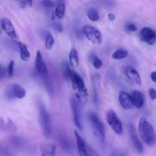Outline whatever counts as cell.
Returning <instances> with one entry per match:
<instances>
[{
    "mask_svg": "<svg viewBox=\"0 0 156 156\" xmlns=\"http://www.w3.org/2000/svg\"><path fill=\"white\" fill-rule=\"evenodd\" d=\"M139 132L144 143L148 146H153L156 143V135L153 126L145 118L141 117L139 123Z\"/></svg>",
    "mask_w": 156,
    "mask_h": 156,
    "instance_id": "obj_1",
    "label": "cell"
},
{
    "mask_svg": "<svg viewBox=\"0 0 156 156\" xmlns=\"http://www.w3.org/2000/svg\"><path fill=\"white\" fill-rule=\"evenodd\" d=\"M38 111H39V123L41 126L42 134L45 139H49L51 136L52 127L51 120L49 113L42 103L38 105Z\"/></svg>",
    "mask_w": 156,
    "mask_h": 156,
    "instance_id": "obj_2",
    "label": "cell"
},
{
    "mask_svg": "<svg viewBox=\"0 0 156 156\" xmlns=\"http://www.w3.org/2000/svg\"><path fill=\"white\" fill-rule=\"evenodd\" d=\"M70 82L72 83V87L74 91H77L75 96L79 99L82 103V101L86 99L87 97V88L84 83V79L81 78L78 73H76L74 70L72 71Z\"/></svg>",
    "mask_w": 156,
    "mask_h": 156,
    "instance_id": "obj_3",
    "label": "cell"
},
{
    "mask_svg": "<svg viewBox=\"0 0 156 156\" xmlns=\"http://www.w3.org/2000/svg\"><path fill=\"white\" fill-rule=\"evenodd\" d=\"M90 124H91L92 129L93 131L95 136L100 142H105L106 140V128L103 123L99 116L94 112H91L89 114Z\"/></svg>",
    "mask_w": 156,
    "mask_h": 156,
    "instance_id": "obj_4",
    "label": "cell"
},
{
    "mask_svg": "<svg viewBox=\"0 0 156 156\" xmlns=\"http://www.w3.org/2000/svg\"><path fill=\"white\" fill-rule=\"evenodd\" d=\"M74 135L80 156H99L98 152L86 143L85 140L76 130L74 131Z\"/></svg>",
    "mask_w": 156,
    "mask_h": 156,
    "instance_id": "obj_5",
    "label": "cell"
},
{
    "mask_svg": "<svg viewBox=\"0 0 156 156\" xmlns=\"http://www.w3.org/2000/svg\"><path fill=\"white\" fill-rule=\"evenodd\" d=\"M106 118L107 123L113 129V130L117 135H122L123 132V126L116 113L113 110H108L106 114Z\"/></svg>",
    "mask_w": 156,
    "mask_h": 156,
    "instance_id": "obj_6",
    "label": "cell"
},
{
    "mask_svg": "<svg viewBox=\"0 0 156 156\" xmlns=\"http://www.w3.org/2000/svg\"><path fill=\"white\" fill-rule=\"evenodd\" d=\"M70 108L73 116V123L78 129L82 131L83 126L81 121V101L76 97L73 96L70 98Z\"/></svg>",
    "mask_w": 156,
    "mask_h": 156,
    "instance_id": "obj_7",
    "label": "cell"
},
{
    "mask_svg": "<svg viewBox=\"0 0 156 156\" xmlns=\"http://www.w3.org/2000/svg\"><path fill=\"white\" fill-rule=\"evenodd\" d=\"M83 34L84 36L93 44H100L102 43V34L100 31L92 25H84L82 27Z\"/></svg>",
    "mask_w": 156,
    "mask_h": 156,
    "instance_id": "obj_8",
    "label": "cell"
},
{
    "mask_svg": "<svg viewBox=\"0 0 156 156\" xmlns=\"http://www.w3.org/2000/svg\"><path fill=\"white\" fill-rule=\"evenodd\" d=\"M5 94H6V97L9 99H22L25 97L26 91L21 85L18 84H14L6 90Z\"/></svg>",
    "mask_w": 156,
    "mask_h": 156,
    "instance_id": "obj_9",
    "label": "cell"
},
{
    "mask_svg": "<svg viewBox=\"0 0 156 156\" xmlns=\"http://www.w3.org/2000/svg\"><path fill=\"white\" fill-rule=\"evenodd\" d=\"M128 133H129L130 139H131L132 143V146L133 147H134L135 150H136L139 154L143 153V146H142V143H141L139 137H138V135L137 133H136V128H135L134 125H133L132 123H128Z\"/></svg>",
    "mask_w": 156,
    "mask_h": 156,
    "instance_id": "obj_10",
    "label": "cell"
},
{
    "mask_svg": "<svg viewBox=\"0 0 156 156\" xmlns=\"http://www.w3.org/2000/svg\"><path fill=\"white\" fill-rule=\"evenodd\" d=\"M139 38L148 45H153L156 42V31L150 27H143L139 32Z\"/></svg>",
    "mask_w": 156,
    "mask_h": 156,
    "instance_id": "obj_11",
    "label": "cell"
},
{
    "mask_svg": "<svg viewBox=\"0 0 156 156\" xmlns=\"http://www.w3.org/2000/svg\"><path fill=\"white\" fill-rule=\"evenodd\" d=\"M35 69L41 77L46 78L48 74V70H47V67L46 66V63L44 62V59H43L42 54L41 52L38 50L37 51L36 58H35Z\"/></svg>",
    "mask_w": 156,
    "mask_h": 156,
    "instance_id": "obj_12",
    "label": "cell"
},
{
    "mask_svg": "<svg viewBox=\"0 0 156 156\" xmlns=\"http://www.w3.org/2000/svg\"><path fill=\"white\" fill-rule=\"evenodd\" d=\"M1 27L2 29L6 32V34L9 37L12 38V39H18V35H17L15 27L10 20L6 18H2L1 20Z\"/></svg>",
    "mask_w": 156,
    "mask_h": 156,
    "instance_id": "obj_13",
    "label": "cell"
},
{
    "mask_svg": "<svg viewBox=\"0 0 156 156\" xmlns=\"http://www.w3.org/2000/svg\"><path fill=\"white\" fill-rule=\"evenodd\" d=\"M125 74L126 76L127 79L132 82V83L135 84L136 85H142V79H141L140 74L139 72L136 69L132 68V67H128L125 70Z\"/></svg>",
    "mask_w": 156,
    "mask_h": 156,
    "instance_id": "obj_14",
    "label": "cell"
},
{
    "mask_svg": "<svg viewBox=\"0 0 156 156\" xmlns=\"http://www.w3.org/2000/svg\"><path fill=\"white\" fill-rule=\"evenodd\" d=\"M119 101L121 107L124 110H131L134 107L132 95L128 94V93L125 92V91H121V92H119Z\"/></svg>",
    "mask_w": 156,
    "mask_h": 156,
    "instance_id": "obj_15",
    "label": "cell"
},
{
    "mask_svg": "<svg viewBox=\"0 0 156 156\" xmlns=\"http://www.w3.org/2000/svg\"><path fill=\"white\" fill-rule=\"evenodd\" d=\"M0 129L7 133H15L17 131V126L9 118H0Z\"/></svg>",
    "mask_w": 156,
    "mask_h": 156,
    "instance_id": "obj_16",
    "label": "cell"
},
{
    "mask_svg": "<svg viewBox=\"0 0 156 156\" xmlns=\"http://www.w3.org/2000/svg\"><path fill=\"white\" fill-rule=\"evenodd\" d=\"M41 156H58L57 148L54 144H45L41 147Z\"/></svg>",
    "mask_w": 156,
    "mask_h": 156,
    "instance_id": "obj_17",
    "label": "cell"
},
{
    "mask_svg": "<svg viewBox=\"0 0 156 156\" xmlns=\"http://www.w3.org/2000/svg\"><path fill=\"white\" fill-rule=\"evenodd\" d=\"M132 98L134 107H136V108H141L143 107L145 99H144L143 94H142L140 91H133L132 94Z\"/></svg>",
    "mask_w": 156,
    "mask_h": 156,
    "instance_id": "obj_18",
    "label": "cell"
},
{
    "mask_svg": "<svg viewBox=\"0 0 156 156\" xmlns=\"http://www.w3.org/2000/svg\"><path fill=\"white\" fill-rule=\"evenodd\" d=\"M69 64L72 69H75L79 66V56L75 47H72L69 53Z\"/></svg>",
    "mask_w": 156,
    "mask_h": 156,
    "instance_id": "obj_19",
    "label": "cell"
},
{
    "mask_svg": "<svg viewBox=\"0 0 156 156\" xmlns=\"http://www.w3.org/2000/svg\"><path fill=\"white\" fill-rule=\"evenodd\" d=\"M18 46L19 48L20 57H21V60L24 62H28L31 57V53L28 49V47L21 42H18Z\"/></svg>",
    "mask_w": 156,
    "mask_h": 156,
    "instance_id": "obj_20",
    "label": "cell"
},
{
    "mask_svg": "<svg viewBox=\"0 0 156 156\" xmlns=\"http://www.w3.org/2000/svg\"><path fill=\"white\" fill-rule=\"evenodd\" d=\"M72 71H73V69H72V68L70 67V64L67 63V62H63L62 73H63V76H64V78L66 79V80L70 81Z\"/></svg>",
    "mask_w": 156,
    "mask_h": 156,
    "instance_id": "obj_21",
    "label": "cell"
},
{
    "mask_svg": "<svg viewBox=\"0 0 156 156\" xmlns=\"http://www.w3.org/2000/svg\"><path fill=\"white\" fill-rule=\"evenodd\" d=\"M65 13V5L64 2H59L54 9L55 16L61 19L64 18Z\"/></svg>",
    "mask_w": 156,
    "mask_h": 156,
    "instance_id": "obj_22",
    "label": "cell"
},
{
    "mask_svg": "<svg viewBox=\"0 0 156 156\" xmlns=\"http://www.w3.org/2000/svg\"><path fill=\"white\" fill-rule=\"evenodd\" d=\"M87 17H88L89 19L92 21H98L99 18V13H98L96 9H95L94 8H90V9L87 10Z\"/></svg>",
    "mask_w": 156,
    "mask_h": 156,
    "instance_id": "obj_23",
    "label": "cell"
},
{
    "mask_svg": "<svg viewBox=\"0 0 156 156\" xmlns=\"http://www.w3.org/2000/svg\"><path fill=\"white\" fill-rule=\"evenodd\" d=\"M128 56V51L124 49H119L116 50L112 55V57L115 59H122Z\"/></svg>",
    "mask_w": 156,
    "mask_h": 156,
    "instance_id": "obj_24",
    "label": "cell"
},
{
    "mask_svg": "<svg viewBox=\"0 0 156 156\" xmlns=\"http://www.w3.org/2000/svg\"><path fill=\"white\" fill-rule=\"evenodd\" d=\"M54 45V39L50 32H47L45 37V47L47 50H51Z\"/></svg>",
    "mask_w": 156,
    "mask_h": 156,
    "instance_id": "obj_25",
    "label": "cell"
},
{
    "mask_svg": "<svg viewBox=\"0 0 156 156\" xmlns=\"http://www.w3.org/2000/svg\"><path fill=\"white\" fill-rule=\"evenodd\" d=\"M90 60H91L92 63H93V67L95 69H100L102 67V62L96 54H91V56H90Z\"/></svg>",
    "mask_w": 156,
    "mask_h": 156,
    "instance_id": "obj_26",
    "label": "cell"
},
{
    "mask_svg": "<svg viewBox=\"0 0 156 156\" xmlns=\"http://www.w3.org/2000/svg\"><path fill=\"white\" fill-rule=\"evenodd\" d=\"M11 142H12V143L15 146V147L21 149V148L24 146V142H23V140H21V138H19V137H12V138H11Z\"/></svg>",
    "mask_w": 156,
    "mask_h": 156,
    "instance_id": "obj_27",
    "label": "cell"
},
{
    "mask_svg": "<svg viewBox=\"0 0 156 156\" xmlns=\"http://www.w3.org/2000/svg\"><path fill=\"white\" fill-rule=\"evenodd\" d=\"M61 143L62 145V147L64 148L65 150L70 151L71 149V143L70 141L65 136H63L61 138Z\"/></svg>",
    "mask_w": 156,
    "mask_h": 156,
    "instance_id": "obj_28",
    "label": "cell"
},
{
    "mask_svg": "<svg viewBox=\"0 0 156 156\" xmlns=\"http://www.w3.org/2000/svg\"><path fill=\"white\" fill-rule=\"evenodd\" d=\"M41 4H42V6L45 9L46 11L54 9V3L51 0H42Z\"/></svg>",
    "mask_w": 156,
    "mask_h": 156,
    "instance_id": "obj_29",
    "label": "cell"
},
{
    "mask_svg": "<svg viewBox=\"0 0 156 156\" xmlns=\"http://www.w3.org/2000/svg\"><path fill=\"white\" fill-rule=\"evenodd\" d=\"M14 66H15V62H14L13 60H11L10 62H9V66H8L7 67V71H6V73H7L8 74V76H9V78H11L12 76H13Z\"/></svg>",
    "mask_w": 156,
    "mask_h": 156,
    "instance_id": "obj_30",
    "label": "cell"
},
{
    "mask_svg": "<svg viewBox=\"0 0 156 156\" xmlns=\"http://www.w3.org/2000/svg\"><path fill=\"white\" fill-rule=\"evenodd\" d=\"M52 27L54 28V30L55 31L58 32V33H61L64 30V28H63V26L61 25V23H59L58 21H53V23L51 24Z\"/></svg>",
    "mask_w": 156,
    "mask_h": 156,
    "instance_id": "obj_31",
    "label": "cell"
},
{
    "mask_svg": "<svg viewBox=\"0 0 156 156\" xmlns=\"http://www.w3.org/2000/svg\"><path fill=\"white\" fill-rule=\"evenodd\" d=\"M0 156H12L9 149L3 146L2 144H0Z\"/></svg>",
    "mask_w": 156,
    "mask_h": 156,
    "instance_id": "obj_32",
    "label": "cell"
},
{
    "mask_svg": "<svg viewBox=\"0 0 156 156\" xmlns=\"http://www.w3.org/2000/svg\"><path fill=\"white\" fill-rule=\"evenodd\" d=\"M125 29L127 30V31L135 32L137 30V27H136V24H133V23L128 22L125 25Z\"/></svg>",
    "mask_w": 156,
    "mask_h": 156,
    "instance_id": "obj_33",
    "label": "cell"
},
{
    "mask_svg": "<svg viewBox=\"0 0 156 156\" xmlns=\"http://www.w3.org/2000/svg\"><path fill=\"white\" fill-rule=\"evenodd\" d=\"M110 156H128V154H127L125 151L117 149V150L113 151V153L111 154Z\"/></svg>",
    "mask_w": 156,
    "mask_h": 156,
    "instance_id": "obj_34",
    "label": "cell"
},
{
    "mask_svg": "<svg viewBox=\"0 0 156 156\" xmlns=\"http://www.w3.org/2000/svg\"><path fill=\"white\" fill-rule=\"evenodd\" d=\"M21 7L24 8L26 5L29 6L32 5V0H21Z\"/></svg>",
    "mask_w": 156,
    "mask_h": 156,
    "instance_id": "obj_35",
    "label": "cell"
},
{
    "mask_svg": "<svg viewBox=\"0 0 156 156\" xmlns=\"http://www.w3.org/2000/svg\"><path fill=\"white\" fill-rule=\"evenodd\" d=\"M149 96L152 100L156 99V90L154 88H150L149 89Z\"/></svg>",
    "mask_w": 156,
    "mask_h": 156,
    "instance_id": "obj_36",
    "label": "cell"
},
{
    "mask_svg": "<svg viewBox=\"0 0 156 156\" xmlns=\"http://www.w3.org/2000/svg\"><path fill=\"white\" fill-rule=\"evenodd\" d=\"M6 69L0 64V79H2L6 76Z\"/></svg>",
    "mask_w": 156,
    "mask_h": 156,
    "instance_id": "obj_37",
    "label": "cell"
},
{
    "mask_svg": "<svg viewBox=\"0 0 156 156\" xmlns=\"http://www.w3.org/2000/svg\"><path fill=\"white\" fill-rule=\"evenodd\" d=\"M150 77H151V81H152L153 82H154V83H156V71L152 72V73H151Z\"/></svg>",
    "mask_w": 156,
    "mask_h": 156,
    "instance_id": "obj_38",
    "label": "cell"
},
{
    "mask_svg": "<svg viewBox=\"0 0 156 156\" xmlns=\"http://www.w3.org/2000/svg\"><path fill=\"white\" fill-rule=\"evenodd\" d=\"M108 18H109V20H110V21H114L115 19H116V16H115V15H113V13H110V14H109L108 15Z\"/></svg>",
    "mask_w": 156,
    "mask_h": 156,
    "instance_id": "obj_39",
    "label": "cell"
},
{
    "mask_svg": "<svg viewBox=\"0 0 156 156\" xmlns=\"http://www.w3.org/2000/svg\"><path fill=\"white\" fill-rule=\"evenodd\" d=\"M101 1H102V2L106 3V4L107 5H110V3L113 2V0H101Z\"/></svg>",
    "mask_w": 156,
    "mask_h": 156,
    "instance_id": "obj_40",
    "label": "cell"
},
{
    "mask_svg": "<svg viewBox=\"0 0 156 156\" xmlns=\"http://www.w3.org/2000/svg\"><path fill=\"white\" fill-rule=\"evenodd\" d=\"M2 34V30H1V29H0V34Z\"/></svg>",
    "mask_w": 156,
    "mask_h": 156,
    "instance_id": "obj_41",
    "label": "cell"
}]
</instances>
